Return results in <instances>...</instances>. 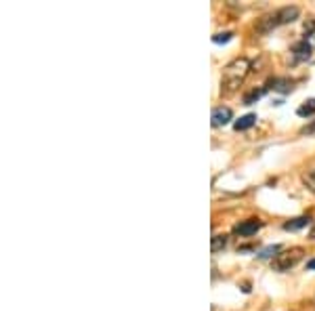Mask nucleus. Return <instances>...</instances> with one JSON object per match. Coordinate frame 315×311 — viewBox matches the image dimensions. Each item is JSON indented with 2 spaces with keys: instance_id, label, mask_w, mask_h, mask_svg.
Segmentation results:
<instances>
[{
  "instance_id": "nucleus-1",
  "label": "nucleus",
  "mask_w": 315,
  "mask_h": 311,
  "mask_svg": "<svg viewBox=\"0 0 315 311\" xmlns=\"http://www.w3.org/2000/svg\"><path fill=\"white\" fill-rule=\"evenodd\" d=\"M248 69H250L248 59H244V57L233 59L231 63L223 69V78H221V86H223V91H225V93L235 91V88H238V86L244 82V78H246Z\"/></svg>"
},
{
  "instance_id": "nucleus-2",
  "label": "nucleus",
  "mask_w": 315,
  "mask_h": 311,
  "mask_svg": "<svg viewBox=\"0 0 315 311\" xmlns=\"http://www.w3.org/2000/svg\"><path fill=\"white\" fill-rule=\"evenodd\" d=\"M303 248L301 246H294V248H288V250H282L279 254H275L273 259V269L275 271H288L290 267H294L296 263L303 259Z\"/></svg>"
},
{
  "instance_id": "nucleus-3",
  "label": "nucleus",
  "mask_w": 315,
  "mask_h": 311,
  "mask_svg": "<svg viewBox=\"0 0 315 311\" xmlns=\"http://www.w3.org/2000/svg\"><path fill=\"white\" fill-rule=\"evenodd\" d=\"M261 227H262V221H259V219H248V221H244V223L235 225L233 232L238 234V236H242V238H248V236H255Z\"/></svg>"
},
{
  "instance_id": "nucleus-4",
  "label": "nucleus",
  "mask_w": 315,
  "mask_h": 311,
  "mask_svg": "<svg viewBox=\"0 0 315 311\" xmlns=\"http://www.w3.org/2000/svg\"><path fill=\"white\" fill-rule=\"evenodd\" d=\"M233 118V112L231 108H225V105H221V108H214L212 110V126H225L227 122H231Z\"/></svg>"
},
{
  "instance_id": "nucleus-5",
  "label": "nucleus",
  "mask_w": 315,
  "mask_h": 311,
  "mask_svg": "<svg viewBox=\"0 0 315 311\" xmlns=\"http://www.w3.org/2000/svg\"><path fill=\"white\" fill-rule=\"evenodd\" d=\"M277 25H279L277 13H271V15H265L262 19H259V23H257V32H259V34H269L271 30H275Z\"/></svg>"
},
{
  "instance_id": "nucleus-6",
  "label": "nucleus",
  "mask_w": 315,
  "mask_h": 311,
  "mask_svg": "<svg viewBox=\"0 0 315 311\" xmlns=\"http://www.w3.org/2000/svg\"><path fill=\"white\" fill-rule=\"evenodd\" d=\"M292 55H294V61H305V59L311 57V44L307 42V38L294 44V47H292Z\"/></svg>"
},
{
  "instance_id": "nucleus-7",
  "label": "nucleus",
  "mask_w": 315,
  "mask_h": 311,
  "mask_svg": "<svg viewBox=\"0 0 315 311\" xmlns=\"http://www.w3.org/2000/svg\"><path fill=\"white\" fill-rule=\"evenodd\" d=\"M277 13V19H279V25H284V23H292L296 17H299V6H284V8H279Z\"/></svg>"
},
{
  "instance_id": "nucleus-8",
  "label": "nucleus",
  "mask_w": 315,
  "mask_h": 311,
  "mask_svg": "<svg viewBox=\"0 0 315 311\" xmlns=\"http://www.w3.org/2000/svg\"><path fill=\"white\" fill-rule=\"evenodd\" d=\"M294 82L292 80H288V78H273V80H269V86L273 88V91H279V93H290L292 91V86Z\"/></svg>"
},
{
  "instance_id": "nucleus-9",
  "label": "nucleus",
  "mask_w": 315,
  "mask_h": 311,
  "mask_svg": "<svg viewBox=\"0 0 315 311\" xmlns=\"http://www.w3.org/2000/svg\"><path fill=\"white\" fill-rule=\"evenodd\" d=\"M311 223V217H296V219H292V221H288V223H284V229L286 232H299V229H303V227H307Z\"/></svg>"
},
{
  "instance_id": "nucleus-10",
  "label": "nucleus",
  "mask_w": 315,
  "mask_h": 311,
  "mask_svg": "<svg viewBox=\"0 0 315 311\" xmlns=\"http://www.w3.org/2000/svg\"><path fill=\"white\" fill-rule=\"evenodd\" d=\"M255 122H257V114H246V116H242L240 120H235V124H233V126H235V130L240 132V130H246V128H250Z\"/></svg>"
},
{
  "instance_id": "nucleus-11",
  "label": "nucleus",
  "mask_w": 315,
  "mask_h": 311,
  "mask_svg": "<svg viewBox=\"0 0 315 311\" xmlns=\"http://www.w3.org/2000/svg\"><path fill=\"white\" fill-rule=\"evenodd\" d=\"M296 114H299L301 118H309V116H313V114H315V99H307L299 110H296Z\"/></svg>"
},
{
  "instance_id": "nucleus-12",
  "label": "nucleus",
  "mask_w": 315,
  "mask_h": 311,
  "mask_svg": "<svg viewBox=\"0 0 315 311\" xmlns=\"http://www.w3.org/2000/svg\"><path fill=\"white\" fill-rule=\"evenodd\" d=\"M262 95H265V88H252L250 93L244 95V105H252V103H257Z\"/></svg>"
},
{
  "instance_id": "nucleus-13",
  "label": "nucleus",
  "mask_w": 315,
  "mask_h": 311,
  "mask_svg": "<svg viewBox=\"0 0 315 311\" xmlns=\"http://www.w3.org/2000/svg\"><path fill=\"white\" fill-rule=\"evenodd\" d=\"M225 246H227V236H214L212 238V244H210V250H212V252H221Z\"/></svg>"
},
{
  "instance_id": "nucleus-14",
  "label": "nucleus",
  "mask_w": 315,
  "mask_h": 311,
  "mask_svg": "<svg viewBox=\"0 0 315 311\" xmlns=\"http://www.w3.org/2000/svg\"><path fill=\"white\" fill-rule=\"evenodd\" d=\"M279 252H282V248H279V246H267V248H262V250L259 252V259H269V256L279 254Z\"/></svg>"
},
{
  "instance_id": "nucleus-15",
  "label": "nucleus",
  "mask_w": 315,
  "mask_h": 311,
  "mask_svg": "<svg viewBox=\"0 0 315 311\" xmlns=\"http://www.w3.org/2000/svg\"><path fill=\"white\" fill-rule=\"evenodd\" d=\"M303 183L307 185V189L315 193V171H309V173H305L303 175Z\"/></svg>"
},
{
  "instance_id": "nucleus-16",
  "label": "nucleus",
  "mask_w": 315,
  "mask_h": 311,
  "mask_svg": "<svg viewBox=\"0 0 315 311\" xmlns=\"http://www.w3.org/2000/svg\"><path fill=\"white\" fill-rule=\"evenodd\" d=\"M231 36H233L231 32H225V34H214V36H212V42H216V44H221V42H229V40H231Z\"/></svg>"
},
{
  "instance_id": "nucleus-17",
  "label": "nucleus",
  "mask_w": 315,
  "mask_h": 311,
  "mask_svg": "<svg viewBox=\"0 0 315 311\" xmlns=\"http://www.w3.org/2000/svg\"><path fill=\"white\" fill-rule=\"evenodd\" d=\"M301 132H303V135H311V132H315V122L307 124V126H303V128H301Z\"/></svg>"
},
{
  "instance_id": "nucleus-18",
  "label": "nucleus",
  "mask_w": 315,
  "mask_h": 311,
  "mask_svg": "<svg viewBox=\"0 0 315 311\" xmlns=\"http://www.w3.org/2000/svg\"><path fill=\"white\" fill-rule=\"evenodd\" d=\"M313 32H315V21H307L305 23V34L309 36V34H313Z\"/></svg>"
},
{
  "instance_id": "nucleus-19",
  "label": "nucleus",
  "mask_w": 315,
  "mask_h": 311,
  "mask_svg": "<svg viewBox=\"0 0 315 311\" xmlns=\"http://www.w3.org/2000/svg\"><path fill=\"white\" fill-rule=\"evenodd\" d=\"M307 267H309V269H315V259H311V261L307 263Z\"/></svg>"
},
{
  "instance_id": "nucleus-20",
  "label": "nucleus",
  "mask_w": 315,
  "mask_h": 311,
  "mask_svg": "<svg viewBox=\"0 0 315 311\" xmlns=\"http://www.w3.org/2000/svg\"><path fill=\"white\" fill-rule=\"evenodd\" d=\"M309 238H311V240H315V225H313V229L309 232Z\"/></svg>"
}]
</instances>
